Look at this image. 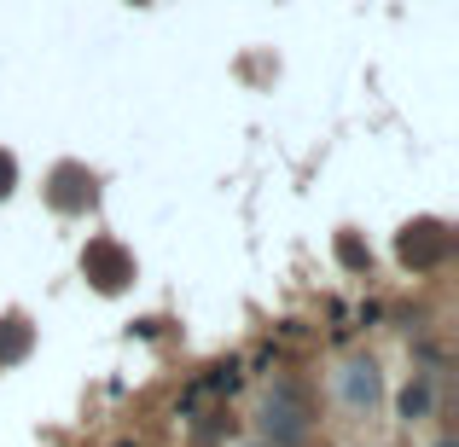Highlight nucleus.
I'll use <instances>...</instances> for the list:
<instances>
[{
    "mask_svg": "<svg viewBox=\"0 0 459 447\" xmlns=\"http://www.w3.org/2000/svg\"><path fill=\"white\" fill-rule=\"evenodd\" d=\"M262 447H268V442H262Z\"/></svg>",
    "mask_w": 459,
    "mask_h": 447,
    "instance_id": "12",
    "label": "nucleus"
},
{
    "mask_svg": "<svg viewBox=\"0 0 459 447\" xmlns=\"http://www.w3.org/2000/svg\"><path fill=\"white\" fill-rule=\"evenodd\" d=\"M337 262H343V268H355V273H360V268H367L372 256H367V245H360V238H349V233H343V238H337Z\"/></svg>",
    "mask_w": 459,
    "mask_h": 447,
    "instance_id": "8",
    "label": "nucleus"
},
{
    "mask_svg": "<svg viewBox=\"0 0 459 447\" xmlns=\"http://www.w3.org/2000/svg\"><path fill=\"white\" fill-rule=\"evenodd\" d=\"M395 256H402L407 268L430 273V268H442V262L454 256V233L442 221H407L402 238H395Z\"/></svg>",
    "mask_w": 459,
    "mask_h": 447,
    "instance_id": "2",
    "label": "nucleus"
},
{
    "mask_svg": "<svg viewBox=\"0 0 459 447\" xmlns=\"http://www.w3.org/2000/svg\"><path fill=\"white\" fill-rule=\"evenodd\" d=\"M12 186H18V163L12 151H0V198H12Z\"/></svg>",
    "mask_w": 459,
    "mask_h": 447,
    "instance_id": "10",
    "label": "nucleus"
},
{
    "mask_svg": "<svg viewBox=\"0 0 459 447\" xmlns=\"http://www.w3.org/2000/svg\"><path fill=\"white\" fill-rule=\"evenodd\" d=\"M30 343H35L30 320H23V314H6V320H0V366L23 360V355H30Z\"/></svg>",
    "mask_w": 459,
    "mask_h": 447,
    "instance_id": "6",
    "label": "nucleus"
},
{
    "mask_svg": "<svg viewBox=\"0 0 459 447\" xmlns=\"http://www.w3.org/2000/svg\"><path fill=\"white\" fill-rule=\"evenodd\" d=\"M343 401L349 407H372L378 401V366H372V360H355V366L343 372Z\"/></svg>",
    "mask_w": 459,
    "mask_h": 447,
    "instance_id": "5",
    "label": "nucleus"
},
{
    "mask_svg": "<svg viewBox=\"0 0 459 447\" xmlns=\"http://www.w3.org/2000/svg\"><path fill=\"white\" fill-rule=\"evenodd\" d=\"M47 198H53V210H88L93 175H88V168H76V163H65V168L53 175V186H47Z\"/></svg>",
    "mask_w": 459,
    "mask_h": 447,
    "instance_id": "4",
    "label": "nucleus"
},
{
    "mask_svg": "<svg viewBox=\"0 0 459 447\" xmlns=\"http://www.w3.org/2000/svg\"><path fill=\"white\" fill-rule=\"evenodd\" d=\"M437 447H459V442H454V436H448V442H437Z\"/></svg>",
    "mask_w": 459,
    "mask_h": 447,
    "instance_id": "11",
    "label": "nucleus"
},
{
    "mask_svg": "<svg viewBox=\"0 0 459 447\" xmlns=\"http://www.w3.org/2000/svg\"><path fill=\"white\" fill-rule=\"evenodd\" d=\"M82 273H88L93 291L117 297L128 279H134V256H128L117 238H88V250H82Z\"/></svg>",
    "mask_w": 459,
    "mask_h": 447,
    "instance_id": "3",
    "label": "nucleus"
},
{
    "mask_svg": "<svg viewBox=\"0 0 459 447\" xmlns=\"http://www.w3.org/2000/svg\"><path fill=\"white\" fill-rule=\"evenodd\" d=\"M430 401H437V395H430V383L419 378V383H407V390H402V401H395V413H402L407 425H419V418H430Z\"/></svg>",
    "mask_w": 459,
    "mask_h": 447,
    "instance_id": "7",
    "label": "nucleus"
},
{
    "mask_svg": "<svg viewBox=\"0 0 459 447\" xmlns=\"http://www.w3.org/2000/svg\"><path fill=\"white\" fill-rule=\"evenodd\" d=\"M314 430V401L297 378H280L262 401V442L268 447H303Z\"/></svg>",
    "mask_w": 459,
    "mask_h": 447,
    "instance_id": "1",
    "label": "nucleus"
},
{
    "mask_svg": "<svg viewBox=\"0 0 459 447\" xmlns=\"http://www.w3.org/2000/svg\"><path fill=\"white\" fill-rule=\"evenodd\" d=\"M221 430H233V418H227V413H204V425H198V430H192V436H198L204 447H210L215 436H221Z\"/></svg>",
    "mask_w": 459,
    "mask_h": 447,
    "instance_id": "9",
    "label": "nucleus"
}]
</instances>
